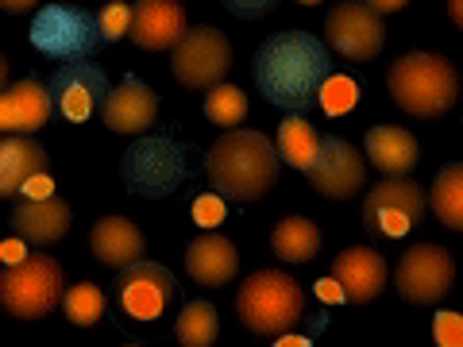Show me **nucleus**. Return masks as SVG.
Segmentation results:
<instances>
[{
	"label": "nucleus",
	"mask_w": 463,
	"mask_h": 347,
	"mask_svg": "<svg viewBox=\"0 0 463 347\" xmlns=\"http://www.w3.org/2000/svg\"><path fill=\"white\" fill-rule=\"evenodd\" d=\"M421 216H425V190L405 174L383 178L364 201V228L383 239H402L405 231L421 224Z\"/></svg>",
	"instance_id": "obj_8"
},
{
	"label": "nucleus",
	"mask_w": 463,
	"mask_h": 347,
	"mask_svg": "<svg viewBox=\"0 0 463 347\" xmlns=\"http://www.w3.org/2000/svg\"><path fill=\"white\" fill-rule=\"evenodd\" d=\"M97 23H100V35H105V42L120 39L128 32V23H132V5H120V0H112V5H105L97 12Z\"/></svg>",
	"instance_id": "obj_31"
},
{
	"label": "nucleus",
	"mask_w": 463,
	"mask_h": 347,
	"mask_svg": "<svg viewBox=\"0 0 463 347\" xmlns=\"http://www.w3.org/2000/svg\"><path fill=\"white\" fill-rule=\"evenodd\" d=\"M332 278L340 282L344 301L371 305L386 286V258L374 248H347L332 258Z\"/></svg>",
	"instance_id": "obj_16"
},
{
	"label": "nucleus",
	"mask_w": 463,
	"mask_h": 347,
	"mask_svg": "<svg viewBox=\"0 0 463 347\" xmlns=\"http://www.w3.org/2000/svg\"><path fill=\"white\" fill-rule=\"evenodd\" d=\"M394 278H398V294L410 301V305H437V301L452 294L456 263L437 243H413V248L402 255Z\"/></svg>",
	"instance_id": "obj_11"
},
{
	"label": "nucleus",
	"mask_w": 463,
	"mask_h": 347,
	"mask_svg": "<svg viewBox=\"0 0 463 347\" xmlns=\"http://www.w3.org/2000/svg\"><path fill=\"white\" fill-rule=\"evenodd\" d=\"M174 78H178L185 89H209V85L224 81L228 66H232V47L224 32H216V27L201 23V27H185L182 39L174 42Z\"/></svg>",
	"instance_id": "obj_9"
},
{
	"label": "nucleus",
	"mask_w": 463,
	"mask_h": 347,
	"mask_svg": "<svg viewBox=\"0 0 463 347\" xmlns=\"http://www.w3.org/2000/svg\"><path fill=\"white\" fill-rule=\"evenodd\" d=\"M301 309H306V294L282 270H255L236 294L240 321L255 336H279L294 328L301 321Z\"/></svg>",
	"instance_id": "obj_4"
},
{
	"label": "nucleus",
	"mask_w": 463,
	"mask_h": 347,
	"mask_svg": "<svg viewBox=\"0 0 463 347\" xmlns=\"http://www.w3.org/2000/svg\"><path fill=\"white\" fill-rule=\"evenodd\" d=\"M309 182L317 193H325L328 201H347L364 190L367 182V163L352 143L340 136H321V151L309 163Z\"/></svg>",
	"instance_id": "obj_13"
},
{
	"label": "nucleus",
	"mask_w": 463,
	"mask_h": 347,
	"mask_svg": "<svg viewBox=\"0 0 463 347\" xmlns=\"http://www.w3.org/2000/svg\"><path fill=\"white\" fill-rule=\"evenodd\" d=\"M39 0H0V12H8V16H20V12H32Z\"/></svg>",
	"instance_id": "obj_37"
},
{
	"label": "nucleus",
	"mask_w": 463,
	"mask_h": 347,
	"mask_svg": "<svg viewBox=\"0 0 463 347\" xmlns=\"http://www.w3.org/2000/svg\"><path fill=\"white\" fill-rule=\"evenodd\" d=\"M383 39H386L383 16L367 0L364 5H359V0H344L325 20V42H332V51H340L344 58H352V62H371V58L383 51Z\"/></svg>",
	"instance_id": "obj_12"
},
{
	"label": "nucleus",
	"mask_w": 463,
	"mask_h": 347,
	"mask_svg": "<svg viewBox=\"0 0 463 347\" xmlns=\"http://www.w3.org/2000/svg\"><path fill=\"white\" fill-rule=\"evenodd\" d=\"M90 248L97 263L120 270L128 263H136V258H143L147 243H143V231L132 220H124V216H100L90 231Z\"/></svg>",
	"instance_id": "obj_22"
},
{
	"label": "nucleus",
	"mask_w": 463,
	"mask_h": 347,
	"mask_svg": "<svg viewBox=\"0 0 463 347\" xmlns=\"http://www.w3.org/2000/svg\"><path fill=\"white\" fill-rule=\"evenodd\" d=\"M279 147L263 132H228L205 155V178L221 197L259 201L279 182Z\"/></svg>",
	"instance_id": "obj_2"
},
{
	"label": "nucleus",
	"mask_w": 463,
	"mask_h": 347,
	"mask_svg": "<svg viewBox=\"0 0 463 347\" xmlns=\"http://www.w3.org/2000/svg\"><path fill=\"white\" fill-rule=\"evenodd\" d=\"M228 216V205H224V197L221 193H205V197H197V205H194V220L201 228H216Z\"/></svg>",
	"instance_id": "obj_33"
},
{
	"label": "nucleus",
	"mask_w": 463,
	"mask_h": 347,
	"mask_svg": "<svg viewBox=\"0 0 463 347\" xmlns=\"http://www.w3.org/2000/svg\"><path fill=\"white\" fill-rule=\"evenodd\" d=\"M448 16H452L456 27H463V0H448Z\"/></svg>",
	"instance_id": "obj_40"
},
{
	"label": "nucleus",
	"mask_w": 463,
	"mask_h": 347,
	"mask_svg": "<svg viewBox=\"0 0 463 347\" xmlns=\"http://www.w3.org/2000/svg\"><path fill=\"white\" fill-rule=\"evenodd\" d=\"M432 212L444 220V228L463 231V163H452L432 182Z\"/></svg>",
	"instance_id": "obj_26"
},
{
	"label": "nucleus",
	"mask_w": 463,
	"mask_h": 347,
	"mask_svg": "<svg viewBox=\"0 0 463 347\" xmlns=\"http://www.w3.org/2000/svg\"><path fill=\"white\" fill-rule=\"evenodd\" d=\"M321 151V132L306 120V116L289 112L282 127H279V158L286 166H298V170H309V163Z\"/></svg>",
	"instance_id": "obj_25"
},
{
	"label": "nucleus",
	"mask_w": 463,
	"mask_h": 347,
	"mask_svg": "<svg viewBox=\"0 0 463 347\" xmlns=\"http://www.w3.org/2000/svg\"><path fill=\"white\" fill-rule=\"evenodd\" d=\"M54 100L51 89L35 78L0 89V136H32L51 120Z\"/></svg>",
	"instance_id": "obj_15"
},
{
	"label": "nucleus",
	"mask_w": 463,
	"mask_h": 347,
	"mask_svg": "<svg viewBox=\"0 0 463 347\" xmlns=\"http://www.w3.org/2000/svg\"><path fill=\"white\" fill-rule=\"evenodd\" d=\"M20 243H24V239H20ZM20 243H5V248H0V251L8 255V263H16V258H20Z\"/></svg>",
	"instance_id": "obj_41"
},
{
	"label": "nucleus",
	"mask_w": 463,
	"mask_h": 347,
	"mask_svg": "<svg viewBox=\"0 0 463 347\" xmlns=\"http://www.w3.org/2000/svg\"><path fill=\"white\" fill-rule=\"evenodd\" d=\"M313 289H317V297H321V301H328V305H336V301H344V289H340V282L332 278V274H328V278L317 282Z\"/></svg>",
	"instance_id": "obj_35"
},
{
	"label": "nucleus",
	"mask_w": 463,
	"mask_h": 347,
	"mask_svg": "<svg viewBox=\"0 0 463 347\" xmlns=\"http://www.w3.org/2000/svg\"><path fill=\"white\" fill-rule=\"evenodd\" d=\"M205 116L216 127H236V124H243V116H248V97H243L240 85L216 81V85H209Z\"/></svg>",
	"instance_id": "obj_28"
},
{
	"label": "nucleus",
	"mask_w": 463,
	"mask_h": 347,
	"mask_svg": "<svg viewBox=\"0 0 463 347\" xmlns=\"http://www.w3.org/2000/svg\"><path fill=\"white\" fill-rule=\"evenodd\" d=\"M100 116H105V124L112 132L143 136V132H151V124L158 116V97L139 78H124L120 89H109L105 105H100Z\"/></svg>",
	"instance_id": "obj_18"
},
{
	"label": "nucleus",
	"mask_w": 463,
	"mask_h": 347,
	"mask_svg": "<svg viewBox=\"0 0 463 347\" xmlns=\"http://www.w3.org/2000/svg\"><path fill=\"white\" fill-rule=\"evenodd\" d=\"M8 85V62H5V54H0V89Z\"/></svg>",
	"instance_id": "obj_42"
},
{
	"label": "nucleus",
	"mask_w": 463,
	"mask_h": 347,
	"mask_svg": "<svg viewBox=\"0 0 463 347\" xmlns=\"http://www.w3.org/2000/svg\"><path fill=\"white\" fill-rule=\"evenodd\" d=\"M332 74V54L309 32H279L255 51V89L267 105L301 112L317 105L325 78Z\"/></svg>",
	"instance_id": "obj_1"
},
{
	"label": "nucleus",
	"mask_w": 463,
	"mask_h": 347,
	"mask_svg": "<svg viewBox=\"0 0 463 347\" xmlns=\"http://www.w3.org/2000/svg\"><path fill=\"white\" fill-rule=\"evenodd\" d=\"M270 248L282 263H309L321 251V228L306 220V216H286L270 231Z\"/></svg>",
	"instance_id": "obj_24"
},
{
	"label": "nucleus",
	"mask_w": 463,
	"mask_h": 347,
	"mask_svg": "<svg viewBox=\"0 0 463 347\" xmlns=\"http://www.w3.org/2000/svg\"><path fill=\"white\" fill-rule=\"evenodd\" d=\"M274 340H279V347H306L309 343V336H298V332H279V336H274Z\"/></svg>",
	"instance_id": "obj_39"
},
{
	"label": "nucleus",
	"mask_w": 463,
	"mask_h": 347,
	"mask_svg": "<svg viewBox=\"0 0 463 347\" xmlns=\"http://www.w3.org/2000/svg\"><path fill=\"white\" fill-rule=\"evenodd\" d=\"M185 32V12L178 0H136L128 35L139 51H170Z\"/></svg>",
	"instance_id": "obj_17"
},
{
	"label": "nucleus",
	"mask_w": 463,
	"mask_h": 347,
	"mask_svg": "<svg viewBox=\"0 0 463 347\" xmlns=\"http://www.w3.org/2000/svg\"><path fill=\"white\" fill-rule=\"evenodd\" d=\"M62 294H66L62 263L51 255L16 258L0 274V305L16 321H43L51 309L62 305Z\"/></svg>",
	"instance_id": "obj_5"
},
{
	"label": "nucleus",
	"mask_w": 463,
	"mask_h": 347,
	"mask_svg": "<svg viewBox=\"0 0 463 347\" xmlns=\"http://www.w3.org/2000/svg\"><path fill=\"white\" fill-rule=\"evenodd\" d=\"M62 313H66V321L78 328L97 324L100 316H105V294H100V286H93V282L70 286L62 294Z\"/></svg>",
	"instance_id": "obj_29"
},
{
	"label": "nucleus",
	"mask_w": 463,
	"mask_h": 347,
	"mask_svg": "<svg viewBox=\"0 0 463 347\" xmlns=\"http://www.w3.org/2000/svg\"><path fill=\"white\" fill-rule=\"evenodd\" d=\"M47 89H51L54 108L62 112L70 124H81V120H90L93 112H100V105H105L109 78H105V70H100L97 62L78 58V62H70V66L58 70V74H51Z\"/></svg>",
	"instance_id": "obj_14"
},
{
	"label": "nucleus",
	"mask_w": 463,
	"mask_h": 347,
	"mask_svg": "<svg viewBox=\"0 0 463 347\" xmlns=\"http://www.w3.org/2000/svg\"><path fill=\"white\" fill-rule=\"evenodd\" d=\"M174 336H178L185 347H209V343H216V336H221V316H216V309L209 301H190V305L182 309L178 324H174Z\"/></svg>",
	"instance_id": "obj_27"
},
{
	"label": "nucleus",
	"mask_w": 463,
	"mask_h": 347,
	"mask_svg": "<svg viewBox=\"0 0 463 347\" xmlns=\"http://www.w3.org/2000/svg\"><path fill=\"white\" fill-rule=\"evenodd\" d=\"M274 5H279V0H224V8L240 20H263Z\"/></svg>",
	"instance_id": "obj_34"
},
{
	"label": "nucleus",
	"mask_w": 463,
	"mask_h": 347,
	"mask_svg": "<svg viewBox=\"0 0 463 347\" xmlns=\"http://www.w3.org/2000/svg\"><path fill=\"white\" fill-rule=\"evenodd\" d=\"M124 185L136 197H166L190 178L185 155L174 139L166 136H136V143L124 151Z\"/></svg>",
	"instance_id": "obj_7"
},
{
	"label": "nucleus",
	"mask_w": 463,
	"mask_h": 347,
	"mask_svg": "<svg viewBox=\"0 0 463 347\" xmlns=\"http://www.w3.org/2000/svg\"><path fill=\"white\" fill-rule=\"evenodd\" d=\"M417 139L405 132V127H394V124H379L367 132V158L374 170H383L386 178H398V174H410L417 166Z\"/></svg>",
	"instance_id": "obj_23"
},
{
	"label": "nucleus",
	"mask_w": 463,
	"mask_h": 347,
	"mask_svg": "<svg viewBox=\"0 0 463 347\" xmlns=\"http://www.w3.org/2000/svg\"><path fill=\"white\" fill-rule=\"evenodd\" d=\"M12 228L24 243H35V248H47V243H58L70 231V205L62 197H27L12 209Z\"/></svg>",
	"instance_id": "obj_19"
},
{
	"label": "nucleus",
	"mask_w": 463,
	"mask_h": 347,
	"mask_svg": "<svg viewBox=\"0 0 463 347\" xmlns=\"http://www.w3.org/2000/svg\"><path fill=\"white\" fill-rule=\"evenodd\" d=\"M298 5H306V8H313V5H321V0H298Z\"/></svg>",
	"instance_id": "obj_43"
},
{
	"label": "nucleus",
	"mask_w": 463,
	"mask_h": 347,
	"mask_svg": "<svg viewBox=\"0 0 463 347\" xmlns=\"http://www.w3.org/2000/svg\"><path fill=\"white\" fill-rule=\"evenodd\" d=\"M390 97L394 105L410 116H421V120H432V116H444L456 105L459 97V78L448 58L429 54V51H410L402 54L386 74Z\"/></svg>",
	"instance_id": "obj_3"
},
{
	"label": "nucleus",
	"mask_w": 463,
	"mask_h": 347,
	"mask_svg": "<svg viewBox=\"0 0 463 347\" xmlns=\"http://www.w3.org/2000/svg\"><path fill=\"white\" fill-rule=\"evenodd\" d=\"M185 270L201 286H228L240 270V255L221 231H205L185 248Z\"/></svg>",
	"instance_id": "obj_20"
},
{
	"label": "nucleus",
	"mask_w": 463,
	"mask_h": 347,
	"mask_svg": "<svg viewBox=\"0 0 463 347\" xmlns=\"http://www.w3.org/2000/svg\"><path fill=\"white\" fill-rule=\"evenodd\" d=\"M355 100H359V85L347 78V74H328L325 85H321V93H317V105H321L328 116L352 112Z\"/></svg>",
	"instance_id": "obj_30"
},
{
	"label": "nucleus",
	"mask_w": 463,
	"mask_h": 347,
	"mask_svg": "<svg viewBox=\"0 0 463 347\" xmlns=\"http://www.w3.org/2000/svg\"><path fill=\"white\" fill-rule=\"evenodd\" d=\"M367 5L379 12V16H386V12H402L405 5H410V0H367Z\"/></svg>",
	"instance_id": "obj_38"
},
{
	"label": "nucleus",
	"mask_w": 463,
	"mask_h": 347,
	"mask_svg": "<svg viewBox=\"0 0 463 347\" xmlns=\"http://www.w3.org/2000/svg\"><path fill=\"white\" fill-rule=\"evenodd\" d=\"M432 340L437 347H463V313L440 309L432 316Z\"/></svg>",
	"instance_id": "obj_32"
},
{
	"label": "nucleus",
	"mask_w": 463,
	"mask_h": 347,
	"mask_svg": "<svg viewBox=\"0 0 463 347\" xmlns=\"http://www.w3.org/2000/svg\"><path fill=\"white\" fill-rule=\"evenodd\" d=\"M174 274L166 267L151 263V258H136V263L120 267V278H116V305L128 321L151 324L158 321L170 301H174Z\"/></svg>",
	"instance_id": "obj_10"
},
{
	"label": "nucleus",
	"mask_w": 463,
	"mask_h": 347,
	"mask_svg": "<svg viewBox=\"0 0 463 347\" xmlns=\"http://www.w3.org/2000/svg\"><path fill=\"white\" fill-rule=\"evenodd\" d=\"M51 190H54V185H51V174L43 170V174H35V178L24 185V193H20V197H47Z\"/></svg>",
	"instance_id": "obj_36"
},
{
	"label": "nucleus",
	"mask_w": 463,
	"mask_h": 347,
	"mask_svg": "<svg viewBox=\"0 0 463 347\" xmlns=\"http://www.w3.org/2000/svg\"><path fill=\"white\" fill-rule=\"evenodd\" d=\"M32 47L47 58L78 62V58H93L105 47V35H100L93 12L74 5H47L32 20Z\"/></svg>",
	"instance_id": "obj_6"
},
{
	"label": "nucleus",
	"mask_w": 463,
	"mask_h": 347,
	"mask_svg": "<svg viewBox=\"0 0 463 347\" xmlns=\"http://www.w3.org/2000/svg\"><path fill=\"white\" fill-rule=\"evenodd\" d=\"M47 170V151L32 136H5L0 139V201L20 197L35 174Z\"/></svg>",
	"instance_id": "obj_21"
}]
</instances>
